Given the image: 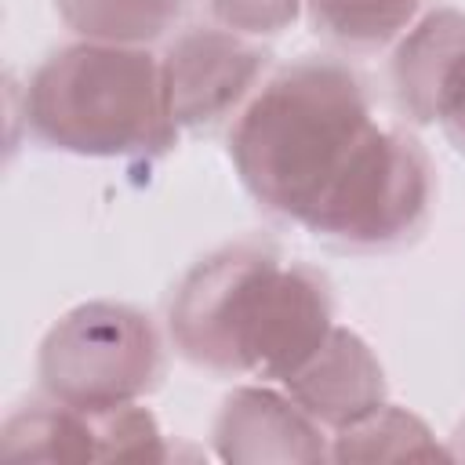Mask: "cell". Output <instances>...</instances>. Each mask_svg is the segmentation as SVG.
Wrapping results in <instances>:
<instances>
[{
  "mask_svg": "<svg viewBox=\"0 0 465 465\" xmlns=\"http://www.w3.org/2000/svg\"><path fill=\"white\" fill-rule=\"evenodd\" d=\"M450 458H465V429H461V440H458V447L450 450Z\"/></svg>",
  "mask_w": 465,
  "mask_h": 465,
  "instance_id": "17",
  "label": "cell"
},
{
  "mask_svg": "<svg viewBox=\"0 0 465 465\" xmlns=\"http://www.w3.org/2000/svg\"><path fill=\"white\" fill-rule=\"evenodd\" d=\"M94 432V461H167L163 432L153 411L131 403L87 411Z\"/></svg>",
  "mask_w": 465,
  "mask_h": 465,
  "instance_id": "14",
  "label": "cell"
},
{
  "mask_svg": "<svg viewBox=\"0 0 465 465\" xmlns=\"http://www.w3.org/2000/svg\"><path fill=\"white\" fill-rule=\"evenodd\" d=\"M265 58L269 54L262 47L232 29L182 33L160 58L171 120L178 127H203L222 120L251 94Z\"/></svg>",
  "mask_w": 465,
  "mask_h": 465,
  "instance_id": "6",
  "label": "cell"
},
{
  "mask_svg": "<svg viewBox=\"0 0 465 465\" xmlns=\"http://www.w3.org/2000/svg\"><path fill=\"white\" fill-rule=\"evenodd\" d=\"M465 80V15L436 7L421 15L392 51L400 109L418 124H440Z\"/></svg>",
  "mask_w": 465,
  "mask_h": 465,
  "instance_id": "9",
  "label": "cell"
},
{
  "mask_svg": "<svg viewBox=\"0 0 465 465\" xmlns=\"http://www.w3.org/2000/svg\"><path fill=\"white\" fill-rule=\"evenodd\" d=\"M25 124L44 145L76 156H160L178 138L160 58L98 40L40 62L25 87Z\"/></svg>",
  "mask_w": 465,
  "mask_h": 465,
  "instance_id": "3",
  "label": "cell"
},
{
  "mask_svg": "<svg viewBox=\"0 0 465 465\" xmlns=\"http://www.w3.org/2000/svg\"><path fill=\"white\" fill-rule=\"evenodd\" d=\"M189 0H54L62 22L80 40L145 47L160 40L182 15Z\"/></svg>",
  "mask_w": 465,
  "mask_h": 465,
  "instance_id": "12",
  "label": "cell"
},
{
  "mask_svg": "<svg viewBox=\"0 0 465 465\" xmlns=\"http://www.w3.org/2000/svg\"><path fill=\"white\" fill-rule=\"evenodd\" d=\"M302 0H211L214 18L247 36H272L298 18Z\"/></svg>",
  "mask_w": 465,
  "mask_h": 465,
  "instance_id": "15",
  "label": "cell"
},
{
  "mask_svg": "<svg viewBox=\"0 0 465 465\" xmlns=\"http://www.w3.org/2000/svg\"><path fill=\"white\" fill-rule=\"evenodd\" d=\"M432 182L436 171L421 142L407 131L381 127L356 174L316 225V236L352 251L400 247L425 225Z\"/></svg>",
  "mask_w": 465,
  "mask_h": 465,
  "instance_id": "5",
  "label": "cell"
},
{
  "mask_svg": "<svg viewBox=\"0 0 465 465\" xmlns=\"http://www.w3.org/2000/svg\"><path fill=\"white\" fill-rule=\"evenodd\" d=\"M327 280L283 262L265 243H229L200 258L174 287L167 331L174 349L218 374L283 381L331 334Z\"/></svg>",
  "mask_w": 465,
  "mask_h": 465,
  "instance_id": "2",
  "label": "cell"
},
{
  "mask_svg": "<svg viewBox=\"0 0 465 465\" xmlns=\"http://www.w3.org/2000/svg\"><path fill=\"white\" fill-rule=\"evenodd\" d=\"M334 461H432L450 458L447 447L436 443L432 429L407 407L381 403L371 414L334 432L331 443Z\"/></svg>",
  "mask_w": 465,
  "mask_h": 465,
  "instance_id": "11",
  "label": "cell"
},
{
  "mask_svg": "<svg viewBox=\"0 0 465 465\" xmlns=\"http://www.w3.org/2000/svg\"><path fill=\"white\" fill-rule=\"evenodd\" d=\"M283 389L309 418L338 432L385 403V371L356 331L331 327L323 345L283 378Z\"/></svg>",
  "mask_w": 465,
  "mask_h": 465,
  "instance_id": "8",
  "label": "cell"
},
{
  "mask_svg": "<svg viewBox=\"0 0 465 465\" xmlns=\"http://www.w3.org/2000/svg\"><path fill=\"white\" fill-rule=\"evenodd\" d=\"M312 29L345 51H378L400 40L421 0H302Z\"/></svg>",
  "mask_w": 465,
  "mask_h": 465,
  "instance_id": "13",
  "label": "cell"
},
{
  "mask_svg": "<svg viewBox=\"0 0 465 465\" xmlns=\"http://www.w3.org/2000/svg\"><path fill=\"white\" fill-rule=\"evenodd\" d=\"M443 131H447V138L465 153V80H461V87L454 91V98H450V105H447V113H443Z\"/></svg>",
  "mask_w": 465,
  "mask_h": 465,
  "instance_id": "16",
  "label": "cell"
},
{
  "mask_svg": "<svg viewBox=\"0 0 465 465\" xmlns=\"http://www.w3.org/2000/svg\"><path fill=\"white\" fill-rule=\"evenodd\" d=\"M36 374L51 400L80 411L131 403L163 374L160 334L134 305L84 302L44 334Z\"/></svg>",
  "mask_w": 465,
  "mask_h": 465,
  "instance_id": "4",
  "label": "cell"
},
{
  "mask_svg": "<svg viewBox=\"0 0 465 465\" xmlns=\"http://www.w3.org/2000/svg\"><path fill=\"white\" fill-rule=\"evenodd\" d=\"M381 124L360 76L331 58H302L269 76L229 131L243 189L287 222L316 232Z\"/></svg>",
  "mask_w": 465,
  "mask_h": 465,
  "instance_id": "1",
  "label": "cell"
},
{
  "mask_svg": "<svg viewBox=\"0 0 465 465\" xmlns=\"http://www.w3.org/2000/svg\"><path fill=\"white\" fill-rule=\"evenodd\" d=\"M0 458L7 461H94L91 418L80 407L44 400L18 407L0 429Z\"/></svg>",
  "mask_w": 465,
  "mask_h": 465,
  "instance_id": "10",
  "label": "cell"
},
{
  "mask_svg": "<svg viewBox=\"0 0 465 465\" xmlns=\"http://www.w3.org/2000/svg\"><path fill=\"white\" fill-rule=\"evenodd\" d=\"M214 454L232 465H291L323 461L331 447L320 421L291 396L265 385H243L225 396L214 418Z\"/></svg>",
  "mask_w": 465,
  "mask_h": 465,
  "instance_id": "7",
  "label": "cell"
}]
</instances>
